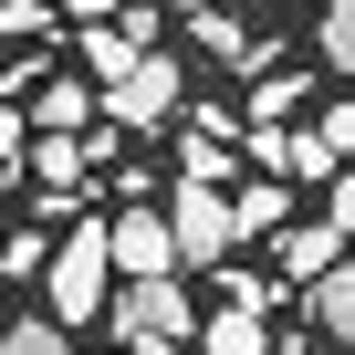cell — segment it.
I'll return each instance as SVG.
<instances>
[{
    "mask_svg": "<svg viewBox=\"0 0 355 355\" xmlns=\"http://www.w3.org/2000/svg\"><path fill=\"white\" fill-rule=\"evenodd\" d=\"M42 303H53L63 324H94V313L115 303V230H105V220H73V230H63V251H53V272H42Z\"/></svg>",
    "mask_w": 355,
    "mask_h": 355,
    "instance_id": "cell-1",
    "label": "cell"
},
{
    "mask_svg": "<svg viewBox=\"0 0 355 355\" xmlns=\"http://www.w3.org/2000/svg\"><path fill=\"white\" fill-rule=\"evenodd\" d=\"M167 230H178V261H230L241 251V209H230V189H209V178H178L167 189Z\"/></svg>",
    "mask_w": 355,
    "mask_h": 355,
    "instance_id": "cell-2",
    "label": "cell"
},
{
    "mask_svg": "<svg viewBox=\"0 0 355 355\" xmlns=\"http://www.w3.org/2000/svg\"><path fill=\"white\" fill-rule=\"evenodd\" d=\"M105 313H115V334H167V345H189V334H199V303H189V282H178V272L125 282Z\"/></svg>",
    "mask_w": 355,
    "mask_h": 355,
    "instance_id": "cell-3",
    "label": "cell"
},
{
    "mask_svg": "<svg viewBox=\"0 0 355 355\" xmlns=\"http://www.w3.org/2000/svg\"><path fill=\"white\" fill-rule=\"evenodd\" d=\"M73 53H84V73H94V84H115L136 53H157V0H115L94 32H73Z\"/></svg>",
    "mask_w": 355,
    "mask_h": 355,
    "instance_id": "cell-4",
    "label": "cell"
},
{
    "mask_svg": "<svg viewBox=\"0 0 355 355\" xmlns=\"http://www.w3.org/2000/svg\"><path fill=\"white\" fill-rule=\"evenodd\" d=\"M178 94H189V73H178L167 53H136V63H125V73L105 84V115H115V125L136 136V125H157V115H178Z\"/></svg>",
    "mask_w": 355,
    "mask_h": 355,
    "instance_id": "cell-5",
    "label": "cell"
},
{
    "mask_svg": "<svg viewBox=\"0 0 355 355\" xmlns=\"http://www.w3.org/2000/svg\"><path fill=\"white\" fill-rule=\"evenodd\" d=\"M105 230H115V272H125V282H146V272H189V261H178V230H167V209H146V199H125Z\"/></svg>",
    "mask_w": 355,
    "mask_h": 355,
    "instance_id": "cell-6",
    "label": "cell"
},
{
    "mask_svg": "<svg viewBox=\"0 0 355 355\" xmlns=\"http://www.w3.org/2000/svg\"><path fill=\"white\" fill-rule=\"evenodd\" d=\"M272 241H282V282H324V272L345 261V230H334V220H282Z\"/></svg>",
    "mask_w": 355,
    "mask_h": 355,
    "instance_id": "cell-7",
    "label": "cell"
},
{
    "mask_svg": "<svg viewBox=\"0 0 355 355\" xmlns=\"http://www.w3.org/2000/svg\"><path fill=\"white\" fill-rule=\"evenodd\" d=\"M303 303H313V334L324 345H355V261H334L324 282H303Z\"/></svg>",
    "mask_w": 355,
    "mask_h": 355,
    "instance_id": "cell-8",
    "label": "cell"
},
{
    "mask_svg": "<svg viewBox=\"0 0 355 355\" xmlns=\"http://www.w3.org/2000/svg\"><path fill=\"white\" fill-rule=\"evenodd\" d=\"M230 209H241V241H251V230H282V220H293V178H272V167H251L241 189H230Z\"/></svg>",
    "mask_w": 355,
    "mask_h": 355,
    "instance_id": "cell-9",
    "label": "cell"
},
{
    "mask_svg": "<svg viewBox=\"0 0 355 355\" xmlns=\"http://www.w3.org/2000/svg\"><path fill=\"white\" fill-rule=\"evenodd\" d=\"M0 355H73V324L42 303V313H21V324H0Z\"/></svg>",
    "mask_w": 355,
    "mask_h": 355,
    "instance_id": "cell-10",
    "label": "cell"
},
{
    "mask_svg": "<svg viewBox=\"0 0 355 355\" xmlns=\"http://www.w3.org/2000/svg\"><path fill=\"white\" fill-rule=\"evenodd\" d=\"M313 21H324V32H313V53H324V73H345V84H355V0H324Z\"/></svg>",
    "mask_w": 355,
    "mask_h": 355,
    "instance_id": "cell-11",
    "label": "cell"
},
{
    "mask_svg": "<svg viewBox=\"0 0 355 355\" xmlns=\"http://www.w3.org/2000/svg\"><path fill=\"white\" fill-rule=\"evenodd\" d=\"M303 115V73H251V125H293Z\"/></svg>",
    "mask_w": 355,
    "mask_h": 355,
    "instance_id": "cell-12",
    "label": "cell"
},
{
    "mask_svg": "<svg viewBox=\"0 0 355 355\" xmlns=\"http://www.w3.org/2000/svg\"><path fill=\"white\" fill-rule=\"evenodd\" d=\"M84 115H94V84H84V73L42 84V105H32V125H84Z\"/></svg>",
    "mask_w": 355,
    "mask_h": 355,
    "instance_id": "cell-13",
    "label": "cell"
},
{
    "mask_svg": "<svg viewBox=\"0 0 355 355\" xmlns=\"http://www.w3.org/2000/svg\"><path fill=\"white\" fill-rule=\"evenodd\" d=\"M178 178H209V189H230V136H189V146H178Z\"/></svg>",
    "mask_w": 355,
    "mask_h": 355,
    "instance_id": "cell-14",
    "label": "cell"
},
{
    "mask_svg": "<svg viewBox=\"0 0 355 355\" xmlns=\"http://www.w3.org/2000/svg\"><path fill=\"white\" fill-rule=\"evenodd\" d=\"M209 355H261V313H251V303L209 313Z\"/></svg>",
    "mask_w": 355,
    "mask_h": 355,
    "instance_id": "cell-15",
    "label": "cell"
},
{
    "mask_svg": "<svg viewBox=\"0 0 355 355\" xmlns=\"http://www.w3.org/2000/svg\"><path fill=\"white\" fill-rule=\"evenodd\" d=\"M220 293H230V303H251V313H272V303H282V282H272V272H241V261H220Z\"/></svg>",
    "mask_w": 355,
    "mask_h": 355,
    "instance_id": "cell-16",
    "label": "cell"
},
{
    "mask_svg": "<svg viewBox=\"0 0 355 355\" xmlns=\"http://www.w3.org/2000/svg\"><path fill=\"white\" fill-rule=\"evenodd\" d=\"M324 220L355 241V167H334V178H324Z\"/></svg>",
    "mask_w": 355,
    "mask_h": 355,
    "instance_id": "cell-17",
    "label": "cell"
},
{
    "mask_svg": "<svg viewBox=\"0 0 355 355\" xmlns=\"http://www.w3.org/2000/svg\"><path fill=\"white\" fill-rule=\"evenodd\" d=\"M63 0H0V32H53Z\"/></svg>",
    "mask_w": 355,
    "mask_h": 355,
    "instance_id": "cell-18",
    "label": "cell"
},
{
    "mask_svg": "<svg viewBox=\"0 0 355 355\" xmlns=\"http://www.w3.org/2000/svg\"><path fill=\"white\" fill-rule=\"evenodd\" d=\"M32 157V115H11V105H0V167H21Z\"/></svg>",
    "mask_w": 355,
    "mask_h": 355,
    "instance_id": "cell-19",
    "label": "cell"
},
{
    "mask_svg": "<svg viewBox=\"0 0 355 355\" xmlns=\"http://www.w3.org/2000/svg\"><path fill=\"white\" fill-rule=\"evenodd\" d=\"M324 136H334V146L355 157V94H345V105H324Z\"/></svg>",
    "mask_w": 355,
    "mask_h": 355,
    "instance_id": "cell-20",
    "label": "cell"
},
{
    "mask_svg": "<svg viewBox=\"0 0 355 355\" xmlns=\"http://www.w3.org/2000/svg\"><path fill=\"white\" fill-rule=\"evenodd\" d=\"M105 355H125V334H115V345H105Z\"/></svg>",
    "mask_w": 355,
    "mask_h": 355,
    "instance_id": "cell-21",
    "label": "cell"
},
{
    "mask_svg": "<svg viewBox=\"0 0 355 355\" xmlns=\"http://www.w3.org/2000/svg\"><path fill=\"white\" fill-rule=\"evenodd\" d=\"M63 11H84V0H63Z\"/></svg>",
    "mask_w": 355,
    "mask_h": 355,
    "instance_id": "cell-22",
    "label": "cell"
},
{
    "mask_svg": "<svg viewBox=\"0 0 355 355\" xmlns=\"http://www.w3.org/2000/svg\"><path fill=\"white\" fill-rule=\"evenodd\" d=\"M157 11H178V0H157Z\"/></svg>",
    "mask_w": 355,
    "mask_h": 355,
    "instance_id": "cell-23",
    "label": "cell"
},
{
    "mask_svg": "<svg viewBox=\"0 0 355 355\" xmlns=\"http://www.w3.org/2000/svg\"><path fill=\"white\" fill-rule=\"evenodd\" d=\"M313 11H324V0H313Z\"/></svg>",
    "mask_w": 355,
    "mask_h": 355,
    "instance_id": "cell-24",
    "label": "cell"
}]
</instances>
